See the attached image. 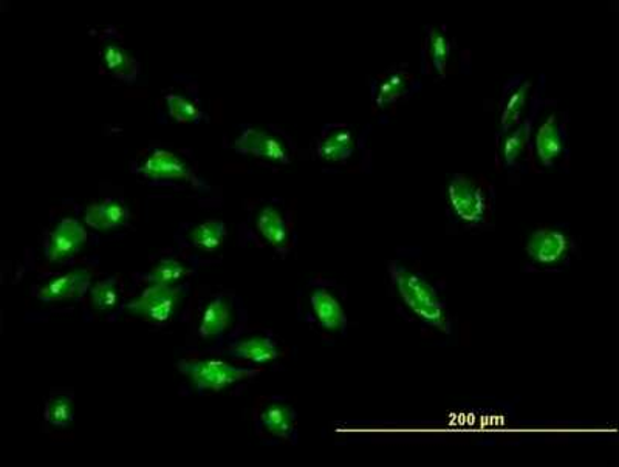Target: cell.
<instances>
[{
    "instance_id": "cell-5",
    "label": "cell",
    "mask_w": 619,
    "mask_h": 467,
    "mask_svg": "<svg viewBox=\"0 0 619 467\" xmlns=\"http://www.w3.org/2000/svg\"><path fill=\"white\" fill-rule=\"evenodd\" d=\"M545 103V76L537 78L533 106L521 125L495 140L497 168L510 177H521L532 171V138L534 125Z\"/></svg>"
},
{
    "instance_id": "cell-7",
    "label": "cell",
    "mask_w": 619,
    "mask_h": 467,
    "mask_svg": "<svg viewBox=\"0 0 619 467\" xmlns=\"http://www.w3.org/2000/svg\"><path fill=\"white\" fill-rule=\"evenodd\" d=\"M301 312L302 318L325 335H346L348 320L344 295L332 282H312L302 300Z\"/></svg>"
},
{
    "instance_id": "cell-27",
    "label": "cell",
    "mask_w": 619,
    "mask_h": 467,
    "mask_svg": "<svg viewBox=\"0 0 619 467\" xmlns=\"http://www.w3.org/2000/svg\"><path fill=\"white\" fill-rule=\"evenodd\" d=\"M166 107L170 118L176 119L180 125H186V123H199L201 117L200 107L191 99L185 98V96L170 94L166 96Z\"/></svg>"
},
{
    "instance_id": "cell-24",
    "label": "cell",
    "mask_w": 619,
    "mask_h": 467,
    "mask_svg": "<svg viewBox=\"0 0 619 467\" xmlns=\"http://www.w3.org/2000/svg\"><path fill=\"white\" fill-rule=\"evenodd\" d=\"M188 274V266L183 262L177 261V258H165V261L155 266L149 276H147V279H149L150 284L178 287Z\"/></svg>"
},
{
    "instance_id": "cell-25",
    "label": "cell",
    "mask_w": 619,
    "mask_h": 467,
    "mask_svg": "<svg viewBox=\"0 0 619 467\" xmlns=\"http://www.w3.org/2000/svg\"><path fill=\"white\" fill-rule=\"evenodd\" d=\"M122 297V287L115 277H108L91 288L92 307L98 311H111L116 308Z\"/></svg>"
},
{
    "instance_id": "cell-4",
    "label": "cell",
    "mask_w": 619,
    "mask_h": 467,
    "mask_svg": "<svg viewBox=\"0 0 619 467\" xmlns=\"http://www.w3.org/2000/svg\"><path fill=\"white\" fill-rule=\"evenodd\" d=\"M578 242L567 223H547L534 227L524 245L526 273H557L570 266Z\"/></svg>"
},
{
    "instance_id": "cell-11",
    "label": "cell",
    "mask_w": 619,
    "mask_h": 467,
    "mask_svg": "<svg viewBox=\"0 0 619 467\" xmlns=\"http://www.w3.org/2000/svg\"><path fill=\"white\" fill-rule=\"evenodd\" d=\"M234 149L243 156L258 158L270 164L286 166L292 163V142L284 134L263 127H245L235 138Z\"/></svg>"
},
{
    "instance_id": "cell-1",
    "label": "cell",
    "mask_w": 619,
    "mask_h": 467,
    "mask_svg": "<svg viewBox=\"0 0 619 467\" xmlns=\"http://www.w3.org/2000/svg\"><path fill=\"white\" fill-rule=\"evenodd\" d=\"M389 291L398 315L424 333L454 335V319L444 284L429 276L421 266L420 251L401 248L387 264Z\"/></svg>"
},
{
    "instance_id": "cell-21",
    "label": "cell",
    "mask_w": 619,
    "mask_h": 467,
    "mask_svg": "<svg viewBox=\"0 0 619 467\" xmlns=\"http://www.w3.org/2000/svg\"><path fill=\"white\" fill-rule=\"evenodd\" d=\"M231 323L232 307L230 300L223 296L212 297L201 311L199 335L203 339L217 338V336L223 335Z\"/></svg>"
},
{
    "instance_id": "cell-20",
    "label": "cell",
    "mask_w": 619,
    "mask_h": 467,
    "mask_svg": "<svg viewBox=\"0 0 619 467\" xmlns=\"http://www.w3.org/2000/svg\"><path fill=\"white\" fill-rule=\"evenodd\" d=\"M130 220L129 208L119 200L93 203L84 212V223L96 231H112L126 226Z\"/></svg>"
},
{
    "instance_id": "cell-13",
    "label": "cell",
    "mask_w": 619,
    "mask_h": 467,
    "mask_svg": "<svg viewBox=\"0 0 619 467\" xmlns=\"http://www.w3.org/2000/svg\"><path fill=\"white\" fill-rule=\"evenodd\" d=\"M254 230L281 256H286L293 248L292 215L281 203L262 204L254 214Z\"/></svg>"
},
{
    "instance_id": "cell-15",
    "label": "cell",
    "mask_w": 619,
    "mask_h": 467,
    "mask_svg": "<svg viewBox=\"0 0 619 467\" xmlns=\"http://www.w3.org/2000/svg\"><path fill=\"white\" fill-rule=\"evenodd\" d=\"M258 427L271 439L294 444L297 442V413L281 397H271L258 408Z\"/></svg>"
},
{
    "instance_id": "cell-26",
    "label": "cell",
    "mask_w": 619,
    "mask_h": 467,
    "mask_svg": "<svg viewBox=\"0 0 619 467\" xmlns=\"http://www.w3.org/2000/svg\"><path fill=\"white\" fill-rule=\"evenodd\" d=\"M75 412H73L72 396L56 395L46 401L44 408V420L53 427H67L73 423Z\"/></svg>"
},
{
    "instance_id": "cell-3",
    "label": "cell",
    "mask_w": 619,
    "mask_h": 467,
    "mask_svg": "<svg viewBox=\"0 0 619 467\" xmlns=\"http://www.w3.org/2000/svg\"><path fill=\"white\" fill-rule=\"evenodd\" d=\"M567 112L559 109L556 99L545 98L532 138V161L536 172L567 171L570 164Z\"/></svg>"
},
{
    "instance_id": "cell-17",
    "label": "cell",
    "mask_w": 619,
    "mask_h": 467,
    "mask_svg": "<svg viewBox=\"0 0 619 467\" xmlns=\"http://www.w3.org/2000/svg\"><path fill=\"white\" fill-rule=\"evenodd\" d=\"M92 279L93 273L91 269H73V272L61 274V276L45 282L38 289L36 297L44 303L81 299L92 288Z\"/></svg>"
},
{
    "instance_id": "cell-10",
    "label": "cell",
    "mask_w": 619,
    "mask_h": 467,
    "mask_svg": "<svg viewBox=\"0 0 619 467\" xmlns=\"http://www.w3.org/2000/svg\"><path fill=\"white\" fill-rule=\"evenodd\" d=\"M178 370L199 392H220L259 373L255 367L232 365L222 359H183Z\"/></svg>"
},
{
    "instance_id": "cell-6",
    "label": "cell",
    "mask_w": 619,
    "mask_h": 467,
    "mask_svg": "<svg viewBox=\"0 0 619 467\" xmlns=\"http://www.w3.org/2000/svg\"><path fill=\"white\" fill-rule=\"evenodd\" d=\"M421 73L441 83L457 72L466 73L471 67V55L460 49L459 42L449 34L447 26L426 25L421 45Z\"/></svg>"
},
{
    "instance_id": "cell-16",
    "label": "cell",
    "mask_w": 619,
    "mask_h": 467,
    "mask_svg": "<svg viewBox=\"0 0 619 467\" xmlns=\"http://www.w3.org/2000/svg\"><path fill=\"white\" fill-rule=\"evenodd\" d=\"M85 243H87V231L83 223L75 219H62L45 243V258L53 264H61L76 256Z\"/></svg>"
},
{
    "instance_id": "cell-12",
    "label": "cell",
    "mask_w": 619,
    "mask_h": 467,
    "mask_svg": "<svg viewBox=\"0 0 619 467\" xmlns=\"http://www.w3.org/2000/svg\"><path fill=\"white\" fill-rule=\"evenodd\" d=\"M534 92H536V83L525 75L513 76L503 84L497 104L499 127L495 140L524 121L532 110Z\"/></svg>"
},
{
    "instance_id": "cell-22",
    "label": "cell",
    "mask_w": 619,
    "mask_h": 467,
    "mask_svg": "<svg viewBox=\"0 0 619 467\" xmlns=\"http://www.w3.org/2000/svg\"><path fill=\"white\" fill-rule=\"evenodd\" d=\"M103 63L116 78L132 81L137 78L138 63L126 49L118 44H107L103 50Z\"/></svg>"
},
{
    "instance_id": "cell-18",
    "label": "cell",
    "mask_w": 619,
    "mask_h": 467,
    "mask_svg": "<svg viewBox=\"0 0 619 467\" xmlns=\"http://www.w3.org/2000/svg\"><path fill=\"white\" fill-rule=\"evenodd\" d=\"M139 176L149 180H192L189 166L176 153L165 149H154L138 164Z\"/></svg>"
},
{
    "instance_id": "cell-23",
    "label": "cell",
    "mask_w": 619,
    "mask_h": 467,
    "mask_svg": "<svg viewBox=\"0 0 619 467\" xmlns=\"http://www.w3.org/2000/svg\"><path fill=\"white\" fill-rule=\"evenodd\" d=\"M227 225L220 220H208V222L200 223L193 227L191 233H189V241H191L192 246L197 250L207 251V253H212V251L219 250L227 238Z\"/></svg>"
},
{
    "instance_id": "cell-19",
    "label": "cell",
    "mask_w": 619,
    "mask_h": 467,
    "mask_svg": "<svg viewBox=\"0 0 619 467\" xmlns=\"http://www.w3.org/2000/svg\"><path fill=\"white\" fill-rule=\"evenodd\" d=\"M232 357L243 359L255 365H269L279 361L284 354L281 343L270 333H255L240 341L232 343L230 347Z\"/></svg>"
},
{
    "instance_id": "cell-8",
    "label": "cell",
    "mask_w": 619,
    "mask_h": 467,
    "mask_svg": "<svg viewBox=\"0 0 619 467\" xmlns=\"http://www.w3.org/2000/svg\"><path fill=\"white\" fill-rule=\"evenodd\" d=\"M421 91V81L408 64L392 65L370 81V98L379 121L387 123L395 110Z\"/></svg>"
},
{
    "instance_id": "cell-9",
    "label": "cell",
    "mask_w": 619,
    "mask_h": 467,
    "mask_svg": "<svg viewBox=\"0 0 619 467\" xmlns=\"http://www.w3.org/2000/svg\"><path fill=\"white\" fill-rule=\"evenodd\" d=\"M367 130L355 129L348 125H331L325 127L316 140L317 160L333 166H347L359 161L369 168L370 152L367 149Z\"/></svg>"
},
{
    "instance_id": "cell-14",
    "label": "cell",
    "mask_w": 619,
    "mask_h": 467,
    "mask_svg": "<svg viewBox=\"0 0 619 467\" xmlns=\"http://www.w3.org/2000/svg\"><path fill=\"white\" fill-rule=\"evenodd\" d=\"M181 289L178 287H165V285L150 284L137 297L127 305V311L139 316L150 323H168L176 315L180 305Z\"/></svg>"
},
{
    "instance_id": "cell-2",
    "label": "cell",
    "mask_w": 619,
    "mask_h": 467,
    "mask_svg": "<svg viewBox=\"0 0 619 467\" xmlns=\"http://www.w3.org/2000/svg\"><path fill=\"white\" fill-rule=\"evenodd\" d=\"M443 197L449 226L464 233H480L493 226L495 189L485 177L452 173Z\"/></svg>"
}]
</instances>
